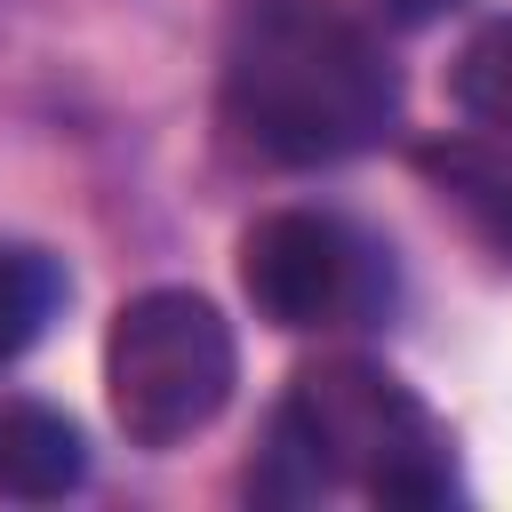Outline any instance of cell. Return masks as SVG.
Returning <instances> with one entry per match:
<instances>
[{"mask_svg":"<svg viewBox=\"0 0 512 512\" xmlns=\"http://www.w3.org/2000/svg\"><path fill=\"white\" fill-rule=\"evenodd\" d=\"M232 128L280 168H336L392 136L400 72L328 0H264L240 16L224 56Z\"/></svg>","mask_w":512,"mask_h":512,"instance_id":"1","label":"cell"},{"mask_svg":"<svg viewBox=\"0 0 512 512\" xmlns=\"http://www.w3.org/2000/svg\"><path fill=\"white\" fill-rule=\"evenodd\" d=\"M336 480L368 488L376 504H440L456 488L448 432L392 368L320 360L288 384L256 488L264 496H320Z\"/></svg>","mask_w":512,"mask_h":512,"instance_id":"2","label":"cell"},{"mask_svg":"<svg viewBox=\"0 0 512 512\" xmlns=\"http://www.w3.org/2000/svg\"><path fill=\"white\" fill-rule=\"evenodd\" d=\"M232 384H240V344L208 296L144 288L112 312L104 392H112V424L136 448H176V440L208 432L224 416Z\"/></svg>","mask_w":512,"mask_h":512,"instance_id":"3","label":"cell"},{"mask_svg":"<svg viewBox=\"0 0 512 512\" xmlns=\"http://www.w3.org/2000/svg\"><path fill=\"white\" fill-rule=\"evenodd\" d=\"M240 288L272 328H328L376 312V248L312 208H272L240 232Z\"/></svg>","mask_w":512,"mask_h":512,"instance_id":"4","label":"cell"},{"mask_svg":"<svg viewBox=\"0 0 512 512\" xmlns=\"http://www.w3.org/2000/svg\"><path fill=\"white\" fill-rule=\"evenodd\" d=\"M88 480V440L64 408L40 400H0V496L56 504Z\"/></svg>","mask_w":512,"mask_h":512,"instance_id":"5","label":"cell"},{"mask_svg":"<svg viewBox=\"0 0 512 512\" xmlns=\"http://www.w3.org/2000/svg\"><path fill=\"white\" fill-rule=\"evenodd\" d=\"M416 168L512 256V152H504V136H440L416 152Z\"/></svg>","mask_w":512,"mask_h":512,"instance_id":"6","label":"cell"},{"mask_svg":"<svg viewBox=\"0 0 512 512\" xmlns=\"http://www.w3.org/2000/svg\"><path fill=\"white\" fill-rule=\"evenodd\" d=\"M448 96H456V112H464L480 136H504V144H512V16H488V24L456 48Z\"/></svg>","mask_w":512,"mask_h":512,"instance_id":"7","label":"cell"},{"mask_svg":"<svg viewBox=\"0 0 512 512\" xmlns=\"http://www.w3.org/2000/svg\"><path fill=\"white\" fill-rule=\"evenodd\" d=\"M56 304H64V264L40 256V248L0 240V368L56 320Z\"/></svg>","mask_w":512,"mask_h":512,"instance_id":"8","label":"cell"},{"mask_svg":"<svg viewBox=\"0 0 512 512\" xmlns=\"http://www.w3.org/2000/svg\"><path fill=\"white\" fill-rule=\"evenodd\" d=\"M392 24H440V16H456L464 0H376Z\"/></svg>","mask_w":512,"mask_h":512,"instance_id":"9","label":"cell"}]
</instances>
